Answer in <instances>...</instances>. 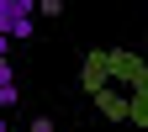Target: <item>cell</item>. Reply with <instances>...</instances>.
<instances>
[{
  "mask_svg": "<svg viewBox=\"0 0 148 132\" xmlns=\"http://www.w3.org/2000/svg\"><path fill=\"white\" fill-rule=\"evenodd\" d=\"M0 132H11V127H5V116H0Z\"/></svg>",
  "mask_w": 148,
  "mask_h": 132,
  "instance_id": "obj_7",
  "label": "cell"
},
{
  "mask_svg": "<svg viewBox=\"0 0 148 132\" xmlns=\"http://www.w3.org/2000/svg\"><path fill=\"white\" fill-rule=\"evenodd\" d=\"M37 32V0H0V37H32Z\"/></svg>",
  "mask_w": 148,
  "mask_h": 132,
  "instance_id": "obj_2",
  "label": "cell"
},
{
  "mask_svg": "<svg viewBox=\"0 0 148 132\" xmlns=\"http://www.w3.org/2000/svg\"><path fill=\"white\" fill-rule=\"evenodd\" d=\"M0 85H16L11 79V58H0Z\"/></svg>",
  "mask_w": 148,
  "mask_h": 132,
  "instance_id": "obj_5",
  "label": "cell"
},
{
  "mask_svg": "<svg viewBox=\"0 0 148 132\" xmlns=\"http://www.w3.org/2000/svg\"><path fill=\"white\" fill-rule=\"evenodd\" d=\"M95 106L116 122H148V69L132 53H95L85 69Z\"/></svg>",
  "mask_w": 148,
  "mask_h": 132,
  "instance_id": "obj_1",
  "label": "cell"
},
{
  "mask_svg": "<svg viewBox=\"0 0 148 132\" xmlns=\"http://www.w3.org/2000/svg\"><path fill=\"white\" fill-rule=\"evenodd\" d=\"M5 48H11V37H0V58H5Z\"/></svg>",
  "mask_w": 148,
  "mask_h": 132,
  "instance_id": "obj_6",
  "label": "cell"
},
{
  "mask_svg": "<svg viewBox=\"0 0 148 132\" xmlns=\"http://www.w3.org/2000/svg\"><path fill=\"white\" fill-rule=\"evenodd\" d=\"M16 106H21V90H16V85H0V111H16Z\"/></svg>",
  "mask_w": 148,
  "mask_h": 132,
  "instance_id": "obj_3",
  "label": "cell"
},
{
  "mask_svg": "<svg viewBox=\"0 0 148 132\" xmlns=\"http://www.w3.org/2000/svg\"><path fill=\"white\" fill-rule=\"evenodd\" d=\"M32 132H53V116H32Z\"/></svg>",
  "mask_w": 148,
  "mask_h": 132,
  "instance_id": "obj_4",
  "label": "cell"
}]
</instances>
